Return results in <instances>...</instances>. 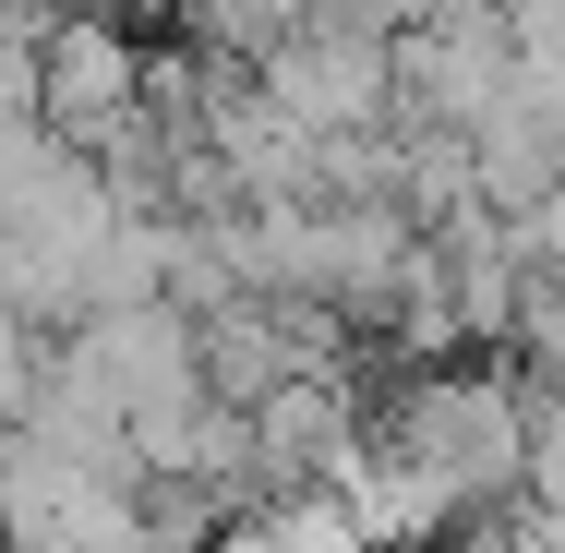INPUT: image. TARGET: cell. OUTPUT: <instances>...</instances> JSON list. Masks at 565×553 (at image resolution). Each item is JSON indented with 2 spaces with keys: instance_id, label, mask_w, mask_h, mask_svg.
Returning a JSON list of instances; mask_svg holds the SVG:
<instances>
[{
  "instance_id": "1",
  "label": "cell",
  "mask_w": 565,
  "mask_h": 553,
  "mask_svg": "<svg viewBox=\"0 0 565 553\" xmlns=\"http://www.w3.org/2000/svg\"><path fill=\"white\" fill-rule=\"evenodd\" d=\"M530 434H542V385L493 349H457V361H409L385 397H373V445H397L409 469H434L469 518L518 506L530 481Z\"/></svg>"
},
{
  "instance_id": "2",
  "label": "cell",
  "mask_w": 565,
  "mask_h": 553,
  "mask_svg": "<svg viewBox=\"0 0 565 553\" xmlns=\"http://www.w3.org/2000/svg\"><path fill=\"white\" fill-rule=\"evenodd\" d=\"M0 553H157L132 469H85L36 434H0Z\"/></svg>"
},
{
  "instance_id": "3",
  "label": "cell",
  "mask_w": 565,
  "mask_h": 553,
  "mask_svg": "<svg viewBox=\"0 0 565 553\" xmlns=\"http://www.w3.org/2000/svg\"><path fill=\"white\" fill-rule=\"evenodd\" d=\"M253 97L289 109L313 145H338V132H397V49L338 36V24H301V36H277V49L253 61Z\"/></svg>"
},
{
  "instance_id": "4",
  "label": "cell",
  "mask_w": 565,
  "mask_h": 553,
  "mask_svg": "<svg viewBox=\"0 0 565 553\" xmlns=\"http://www.w3.org/2000/svg\"><path fill=\"white\" fill-rule=\"evenodd\" d=\"M217 553H373V542L349 530L338 493H265V506H241L217 530Z\"/></svg>"
},
{
  "instance_id": "5",
  "label": "cell",
  "mask_w": 565,
  "mask_h": 553,
  "mask_svg": "<svg viewBox=\"0 0 565 553\" xmlns=\"http://www.w3.org/2000/svg\"><path fill=\"white\" fill-rule=\"evenodd\" d=\"M36 373H49V337H36L12 301H0V434H24V410H36Z\"/></svg>"
},
{
  "instance_id": "6",
  "label": "cell",
  "mask_w": 565,
  "mask_h": 553,
  "mask_svg": "<svg viewBox=\"0 0 565 553\" xmlns=\"http://www.w3.org/2000/svg\"><path fill=\"white\" fill-rule=\"evenodd\" d=\"M132 12H181V24H193V12H205V0H132Z\"/></svg>"
}]
</instances>
